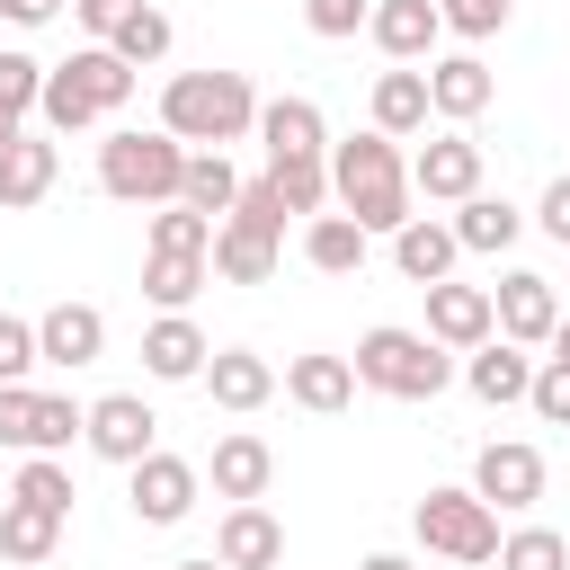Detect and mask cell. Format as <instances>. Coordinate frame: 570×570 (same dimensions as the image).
<instances>
[{"mask_svg": "<svg viewBox=\"0 0 570 570\" xmlns=\"http://www.w3.org/2000/svg\"><path fill=\"white\" fill-rule=\"evenodd\" d=\"M330 196L347 205V223L374 240V232H401L410 223V160L392 134H347L330 151Z\"/></svg>", "mask_w": 570, "mask_h": 570, "instance_id": "obj_1", "label": "cell"}, {"mask_svg": "<svg viewBox=\"0 0 570 570\" xmlns=\"http://www.w3.org/2000/svg\"><path fill=\"white\" fill-rule=\"evenodd\" d=\"M160 134L223 151V142L258 134V89H249L240 71H178V80L160 89Z\"/></svg>", "mask_w": 570, "mask_h": 570, "instance_id": "obj_2", "label": "cell"}, {"mask_svg": "<svg viewBox=\"0 0 570 570\" xmlns=\"http://www.w3.org/2000/svg\"><path fill=\"white\" fill-rule=\"evenodd\" d=\"M276 240H285V205H276V187H267V178H240V205L214 223L205 267H214L223 285H267V276H276Z\"/></svg>", "mask_w": 570, "mask_h": 570, "instance_id": "obj_3", "label": "cell"}, {"mask_svg": "<svg viewBox=\"0 0 570 570\" xmlns=\"http://www.w3.org/2000/svg\"><path fill=\"white\" fill-rule=\"evenodd\" d=\"M347 365H356L365 392H392V401H436V392L454 383V356H445L428 330H365Z\"/></svg>", "mask_w": 570, "mask_h": 570, "instance_id": "obj_4", "label": "cell"}, {"mask_svg": "<svg viewBox=\"0 0 570 570\" xmlns=\"http://www.w3.org/2000/svg\"><path fill=\"white\" fill-rule=\"evenodd\" d=\"M125 98H134V71H125L107 45H80L71 62H53V71H45V98H36V107H45V125H53V134H80V125L116 116Z\"/></svg>", "mask_w": 570, "mask_h": 570, "instance_id": "obj_5", "label": "cell"}, {"mask_svg": "<svg viewBox=\"0 0 570 570\" xmlns=\"http://www.w3.org/2000/svg\"><path fill=\"white\" fill-rule=\"evenodd\" d=\"M178 169H187V142H169V134H107L98 142V187L116 205H178Z\"/></svg>", "mask_w": 570, "mask_h": 570, "instance_id": "obj_6", "label": "cell"}, {"mask_svg": "<svg viewBox=\"0 0 570 570\" xmlns=\"http://www.w3.org/2000/svg\"><path fill=\"white\" fill-rule=\"evenodd\" d=\"M410 525H419V543H428V552H445L454 570L499 561V517H490L472 490H428V499L410 508Z\"/></svg>", "mask_w": 570, "mask_h": 570, "instance_id": "obj_7", "label": "cell"}, {"mask_svg": "<svg viewBox=\"0 0 570 570\" xmlns=\"http://www.w3.org/2000/svg\"><path fill=\"white\" fill-rule=\"evenodd\" d=\"M490 330H499L508 347H552V330H561V294H552V276H534V267L499 276V285H490Z\"/></svg>", "mask_w": 570, "mask_h": 570, "instance_id": "obj_8", "label": "cell"}, {"mask_svg": "<svg viewBox=\"0 0 570 570\" xmlns=\"http://www.w3.org/2000/svg\"><path fill=\"white\" fill-rule=\"evenodd\" d=\"M80 436H89V454L98 463H142L151 454V436H160V419L142 410V392H107V401H89V419H80Z\"/></svg>", "mask_w": 570, "mask_h": 570, "instance_id": "obj_9", "label": "cell"}, {"mask_svg": "<svg viewBox=\"0 0 570 570\" xmlns=\"http://www.w3.org/2000/svg\"><path fill=\"white\" fill-rule=\"evenodd\" d=\"M410 196H428V205H463V196H481V142H472V134H436V142H419V160H410Z\"/></svg>", "mask_w": 570, "mask_h": 570, "instance_id": "obj_10", "label": "cell"}, {"mask_svg": "<svg viewBox=\"0 0 570 570\" xmlns=\"http://www.w3.org/2000/svg\"><path fill=\"white\" fill-rule=\"evenodd\" d=\"M472 499H481L490 517H499V508H534V499H543V454L517 445V436H508V445H481V454H472Z\"/></svg>", "mask_w": 570, "mask_h": 570, "instance_id": "obj_11", "label": "cell"}, {"mask_svg": "<svg viewBox=\"0 0 570 570\" xmlns=\"http://www.w3.org/2000/svg\"><path fill=\"white\" fill-rule=\"evenodd\" d=\"M98 356H107V312H98V303H53V312L36 321V365L80 374V365H98Z\"/></svg>", "mask_w": 570, "mask_h": 570, "instance_id": "obj_12", "label": "cell"}, {"mask_svg": "<svg viewBox=\"0 0 570 570\" xmlns=\"http://www.w3.org/2000/svg\"><path fill=\"white\" fill-rule=\"evenodd\" d=\"M125 499H134V517H142V525H178V517L196 508V463L151 445V454L134 463V490H125Z\"/></svg>", "mask_w": 570, "mask_h": 570, "instance_id": "obj_13", "label": "cell"}, {"mask_svg": "<svg viewBox=\"0 0 570 570\" xmlns=\"http://www.w3.org/2000/svg\"><path fill=\"white\" fill-rule=\"evenodd\" d=\"M365 36L401 62V71H419L428 53H436V36H445V18H436V0H374V18H365Z\"/></svg>", "mask_w": 570, "mask_h": 570, "instance_id": "obj_14", "label": "cell"}, {"mask_svg": "<svg viewBox=\"0 0 570 570\" xmlns=\"http://www.w3.org/2000/svg\"><path fill=\"white\" fill-rule=\"evenodd\" d=\"M428 338L436 347H481V338H499L490 330V285H428Z\"/></svg>", "mask_w": 570, "mask_h": 570, "instance_id": "obj_15", "label": "cell"}, {"mask_svg": "<svg viewBox=\"0 0 570 570\" xmlns=\"http://www.w3.org/2000/svg\"><path fill=\"white\" fill-rule=\"evenodd\" d=\"M205 356H214V347H205V330H196L187 312H160V321L142 330V374H151V383H196Z\"/></svg>", "mask_w": 570, "mask_h": 570, "instance_id": "obj_16", "label": "cell"}, {"mask_svg": "<svg viewBox=\"0 0 570 570\" xmlns=\"http://www.w3.org/2000/svg\"><path fill=\"white\" fill-rule=\"evenodd\" d=\"M267 481H276V454H267V436L232 428V436L214 445V499H232V508H258V499H267Z\"/></svg>", "mask_w": 570, "mask_h": 570, "instance_id": "obj_17", "label": "cell"}, {"mask_svg": "<svg viewBox=\"0 0 570 570\" xmlns=\"http://www.w3.org/2000/svg\"><path fill=\"white\" fill-rule=\"evenodd\" d=\"M53 178H62V151H53L45 134H18V142H0V205H9V214L45 205V196H53Z\"/></svg>", "mask_w": 570, "mask_h": 570, "instance_id": "obj_18", "label": "cell"}, {"mask_svg": "<svg viewBox=\"0 0 570 570\" xmlns=\"http://www.w3.org/2000/svg\"><path fill=\"white\" fill-rule=\"evenodd\" d=\"M481 107H490V62H481V53H445V62H428V116L472 125Z\"/></svg>", "mask_w": 570, "mask_h": 570, "instance_id": "obj_19", "label": "cell"}, {"mask_svg": "<svg viewBox=\"0 0 570 570\" xmlns=\"http://www.w3.org/2000/svg\"><path fill=\"white\" fill-rule=\"evenodd\" d=\"M454 258H463V249H454V232H445L436 214H410V223L392 232V267H401L419 294H428V285H445V276H454Z\"/></svg>", "mask_w": 570, "mask_h": 570, "instance_id": "obj_20", "label": "cell"}, {"mask_svg": "<svg viewBox=\"0 0 570 570\" xmlns=\"http://www.w3.org/2000/svg\"><path fill=\"white\" fill-rule=\"evenodd\" d=\"M463 383H472V401L508 410V401H525V383H534V356H525V347H508V338H481V347L463 356Z\"/></svg>", "mask_w": 570, "mask_h": 570, "instance_id": "obj_21", "label": "cell"}, {"mask_svg": "<svg viewBox=\"0 0 570 570\" xmlns=\"http://www.w3.org/2000/svg\"><path fill=\"white\" fill-rule=\"evenodd\" d=\"M196 383L214 392V410H258V401L276 392V365H267V356H249V347H214Z\"/></svg>", "mask_w": 570, "mask_h": 570, "instance_id": "obj_22", "label": "cell"}, {"mask_svg": "<svg viewBox=\"0 0 570 570\" xmlns=\"http://www.w3.org/2000/svg\"><path fill=\"white\" fill-rule=\"evenodd\" d=\"M214 561H223V570H276V561H285V525H276L267 508H232L223 534H214Z\"/></svg>", "mask_w": 570, "mask_h": 570, "instance_id": "obj_23", "label": "cell"}, {"mask_svg": "<svg viewBox=\"0 0 570 570\" xmlns=\"http://www.w3.org/2000/svg\"><path fill=\"white\" fill-rule=\"evenodd\" d=\"M258 142H267V160H321V107L312 98H267L258 107Z\"/></svg>", "mask_w": 570, "mask_h": 570, "instance_id": "obj_24", "label": "cell"}, {"mask_svg": "<svg viewBox=\"0 0 570 570\" xmlns=\"http://www.w3.org/2000/svg\"><path fill=\"white\" fill-rule=\"evenodd\" d=\"M178 205L205 214V223H223V214L240 205V169H232L223 151H187V169H178Z\"/></svg>", "mask_w": 570, "mask_h": 570, "instance_id": "obj_25", "label": "cell"}, {"mask_svg": "<svg viewBox=\"0 0 570 570\" xmlns=\"http://www.w3.org/2000/svg\"><path fill=\"white\" fill-rule=\"evenodd\" d=\"M445 232H454V249H481V258H499V249H508V240L525 232V214H517L508 196H463Z\"/></svg>", "mask_w": 570, "mask_h": 570, "instance_id": "obj_26", "label": "cell"}, {"mask_svg": "<svg viewBox=\"0 0 570 570\" xmlns=\"http://www.w3.org/2000/svg\"><path fill=\"white\" fill-rule=\"evenodd\" d=\"M285 401H303V410L330 419V410L356 401V365H347V356H294V365H285Z\"/></svg>", "mask_w": 570, "mask_h": 570, "instance_id": "obj_27", "label": "cell"}, {"mask_svg": "<svg viewBox=\"0 0 570 570\" xmlns=\"http://www.w3.org/2000/svg\"><path fill=\"white\" fill-rule=\"evenodd\" d=\"M62 552V517H45V508H27V499H9L0 508V561H53Z\"/></svg>", "mask_w": 570, "mask_h": 570, "instance_id": "obj_28", "label": "cell"}, {"mask_svg": "<svg viewBox=\"0 0 570 570\" xmlns=\"http://www.w3.org/2000/svg\"><path fill=\"white\" fill-rule=\"evenodd\" d=\"M428 125V71H383L374 80V134H419Z\"/></svg>", "mask_w": 570, "mask_h": 570, "instance_id": "obj_29", "label": "cell"}, {"mask_svg": "<svg viewBox=\"0 0 570 570\" xmlns=\"http://www.w3.org/2000/svg\"><path fill=\"white\" fill-rule=\"evenodd\" d=\"M303 258H312L321 276H356V267H365V232H356L347 214H312V232H303Z\"/></svg>", "mask_w": 570, "mask_h": 570, "instance_id": "obj_30", "label": "cell"}, {"mask_svg": "<svg viewBox=\"0 0 570 570\" xmlns=\"http://www.w3.org/2000/svg\"><path fill=\"white\" fill-rule=\"evenodd\" d=\"M45 98V62L36 53H0V142L27 134V107Z\"/></svg>", "mask_w": 570, "mask_h": 570, "instance_id": "obj_31", "label": "cell"}, {"mask_svg": "<svg viewBox=\"0 0 570 570\" xmlns=\"http://www.w3.org/2000/svg\"><path fill=\"white\" fill-rule=\"evenodd\" d=\"M267 187L285 214H321L330 205V160H267Z\"/></svg>", "mask_w": 570, "mask_h": 570, "instance_id": "obj_32", "label": "cell"}, {"mask_svg": "<svg viewBox=\"0 0 570 570\" xmlns=\"http://www.w3.org/2000/svg\"><path fill=\"white\" fill-rule=\"evenodd\" d=\"M205 276H214L205 258H142V294H151L160 312H187V303L205 294Z\"/></svg>", "mask_w": 570, "mask_h": 570, "instance_id": "obj_33", "label": "cell"}, {"mask_svg": "<svg viewBox=\"0 0 570 570\" xmlns=\"http://www.w3.org/2000/svg\"><path fill=\"white\" fill-rule=\"evenodd\" d=\"M107 53H116L125 71H142V62H160V53H169V18H160V9L142 0V9H134V18H125V27L107 36Z\"/></svg>", "mask_w": 570, "mask_h": 570, "instance_id": "obj_34", "label": "cell"}, {"mask_svg": "<svg viewBox=\"0 0 570 570\" xmlns=\"http://www.w3.org/2000/svg\"><path fill=\"white\" fill-rule=\"evenodd\" d=\"M214 249V223L187 214V205H160L151 214V258H205Z\"/></svg>", "mask_w": 570, "mask_h": 570, "instance_id": "obj_35", "label": "cell"}, {"mask_svg": "<svg viewBox=\"0 0 570 570\" xmlns=\"http://www.w3.org/2000/svg\"><path fill=\"white\" fill-rule=\"evenodd\" d=\"M9 499L45 508V517H71V472H62L53 454H27V472H18V490H9Z\"/></svg>", "mask_w": 570, "mask_h": 570, "instance_id": "obj_36", "label": "cell"}, {"mask_svg": "<svg viewBox=\"0 0 570 570\" xmlns=\"http://www.w3.org/2000/svg\"><path fill=\"white\" fill-rule=\"evenodd\" d=\"M499 570H570V543H561L552 525H517V534L499 543Z\"/></svg>", "mask_w": 570, "mask_h": 570, "instance_id": "obj_37", "label": "cell"}, {"mask_svg": "<svg viewBox=\"0 0 570 570\" xmlns=\"http://www.w3.org/2000/svg\"><path fill=\"white\" fill-rule=\"evenodd\" d=\"M80 419H89V410H71L62 392H36V454H62V445L80 436Z\"/></svg>", "mask_w": 570, "mask_h": 570, "instance_id": "obj_38", "label": "cell"}, {"mask_svg": "<svg viewBox=\"0 0 570 570\" xmlns=\"http://www.w3.org/2000/svg\"><path fill=\"white\" fill-rule=\"evenodd\" d=\"M525 401H534L552 428H570V356H543V365H534V383H525Z\"/></svg>", "mask_w": 570, "mask_h": 570, "instance_id": "obj_39", "label": "cell"}, {"mask_svg": "<svg viewBox=\"0 0 570 570\" xmlns=\"http://www.w3.org/2000/svg\"><path fill=\"white\" fill-rule=\"evenodd\" d=\"M508 9H517V0H436V18H445L454 36H472V45H481V36H499V27H508Z\"/></svg>", "mask_w": 570, "mask_h": 570, "instance_id": "obj_40", "label": "cell"}, {"mask_svg": "<svg viewBox=\"0 0 570 570\" xmlns=\"http://www.w3.org/2000/svg\"><path fill=\"white\" fill-rule=\"evenodd\" d=\"M365 18H374V0H303V27H312V36H330V45H338V36H356Z\"/></svg>", "mask_w": 570, "mask_h": 570, "instance_id": "obj_41", "label": "cell"}, {"mask_svg": "<svg viewBox=\"0 0 570 570\" xmlns=\"http://www.w3.org/2000/svg\"><path fill=\"white\" fill-rule=\"evenodd\" d=\"M0 445L36 454V392L27 383H0Z\"/></svg>", "mask_w": 570, "mask_h": 570, "instance_id": "obj_42", "label": "cell"}, {"mask_svg": "<svg viewBox=\"0 0 570 570\" xmlns=\"http://www.w3.org/2000/svg\"><path fill=\"white\" fill-rule=\"evenodd\" d=\"M27 365H36V321L0 312V383H27Z\"/></svg>", "mask_w": 570, "mask_h": 570, "instance_id": "obj_43", "label": "cell"}, {"mask_svg": "<svg viewBox=\"0 0 570 570\" xmlns=\"http://www.w3.org/2000/svg\"><path fill=\"white\" fill-rule=\"evenodd\" d=\"M134 9H142V0H71V18H80V27L98 36V45H107V36H116V27L134 18Z\"/></svg>", "mask_w": 570, "mask_h": 570, "instance_id": "obj_44", "label": "cell"}, {"mask_svg": "<svg viewBox=\"0 0 570 570\" xmlns=\"http://www.w3.org/2000/svg\"><path fill=\"white\" fill-rule=\"evenodd\" d=\"M534 223H543V232H552V240L570 249V178H552V187H543V205H534Z\"/></svg>", "mask_w": 570, "mask_h": 570, "instance_id": "obj_45", "label": "cell"}, {"mask_svg": "<svg viewBox=\"0 0 570 570\" xmlns=\"http://www.w3.org/2000/svg\"><path fill=\"white\" fill-rule=\"evenodd\" d=\"M53 9H62V0H0V18H9V27H45Z\"/></svg>", "mask_w": 570, "mask_h": 570, "instance_id": "obj_46", "label": "cell"}, {"mask_svg": "<svg viewBox=\"0 0 570 570\" xmlns=\"http://www.w3.org/2000/svg\"><path fill=\"white\" fill-rule=\"evenodd\" d=\"M356 570H410V561H401V552H365Z\"/></svg>", "mask_w": 570, "mask_h": 570, "instance_id": "obj_47", "label": "cell"}, {"mask_svg": "<svg viewBox=\"0 0 570 570\" xmlns=\"http://www.w3.org/2000/svg\"><path fill=\"white\" fill-rule=\"evenodd\" d=\"M169 570H223V561H214V552H196V561H169Z\"/></svg>", "mask_w": 570, "mask_h": 570, "instance_id": "obj_48", "label": "cell"}, {"mask_svg": "<svg viewBox=\"0 0 570 570\" xmlns=\"http://www.w3.org/2000/svg\"><path fill=\"white\" fill-rule=\"evenodd\" d=\"M552 356H570V321H561V330H552Z\"/></svg>", "mask_w": 570, "mask_h": 570, "instance_id": "obj_49", "label": "cell"}]
</instances>
